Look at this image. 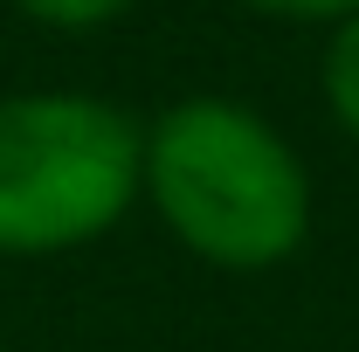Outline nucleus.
Here are the masks:
<instances>
[{
	"instance_id": "1",
	"label": "nucleus",
	"mask_w": 359,
	"mask_h": 352,
	"mask_svg": "<svg viewBox=\"0 0 359 352\" xmlns=\"http://www.w3.org/2000/svg\"><path fill=\"white\" fill-rule=\"evenodd\" d=\"M138 208H152L166 242L201 269L269 276L304 256L318 228V180L263 104L187 90L145 118Z\"/></svg>"
},
{
	"instance_id": "2",
	"label": "nucleus",
	"mask_w": 359,
	"mask_h": 352,
	"mask_svg": "<svg viewBox=\"0 0 359 352\" xmlns=\"http://www.w3.org/2000/svg\"><path fill=\"white\" fill-rule=\"evenodd\" d=\"M145 118L97 90L0 97V263H55L138 215Z\"/></svg>"
},
{
	"instance_id": "3",
	"label": "nucleus",
	"mask_w": 359,
	"mask_h": 352,
	"mask_svg": "<svg viewBox=\"0 0 359 352\" xmlns=\"http://www.w3.org/2000/svg\"><path fill=\"white\" fill-rule=\"evenodd\" d=\"M318 104L332 118V132L359 145V14L325 28V55H318Z\"/></svg>"
},
{
	"instance_id": "4",
	"label": "nucleus",
	"mask_w": 359,
	"mask_h": 352,
	"mask_svg": "<svg viewBox=\"0 0 359 352\" xmlns=\"http://www.w3.org/2000/svg\"><path fill=\"white\" fill-rule=\"evenodd\" d=\"M7 7L48 35H97V28H118L125 14H138V0H7Z\"/></svg>"
},
{
	"instance_id": "5",
	"label": "nucleus",
	"mask_w": 359,
	"mask_h": 352,
	"mask_svg": "<svg viewBox=\"0 0 359 352\" xmlns=\"http://www.w3.org/2000/svg\"><path fill=\"white\" fill-rule=\"evenodd\" d=\"M235 7L269 21V28H318V35L359 14V0H235Z\"/></svg>"
},
{
	"instance_id": "6",
	"label": "nucleus",
	"mask_w": 359,
	"mask_h": 352,
	"mask_svg": "<svg viewBox=\"0 0 359 352\" xmlns=\"http://www.w3.org/2000/svg\"><path fill=\"white\" fill-rule=\"evenodd\" d=\"M0 352H7V346H0Z\"/></svg>"
}]
</instances>
